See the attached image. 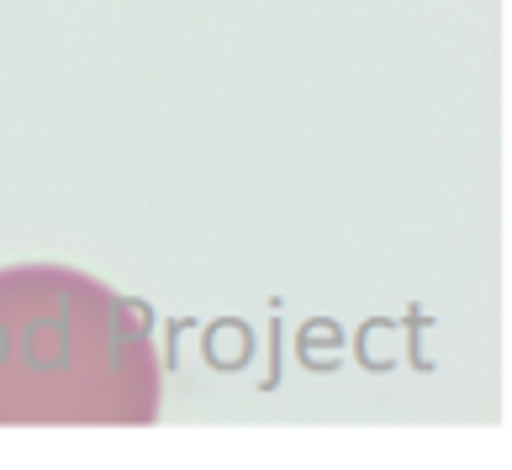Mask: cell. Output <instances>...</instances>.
Instances as JSON below:
<instances>
[{
  "mask_svg": "<svg viewBox=\"0 0 512 470\" xmlns=\"http://www.w3.org/2000/svg\"><path fill=\"white\" fill-rule=\"evenodd\" d=\"M159 407L143 302L64 265L0 270V428H148Z\"/></svg>",
  "mask_w": 512,
  "mask_h": 470,
  "instance_id": "1",
  "label": "cell"
}]
</instances>
